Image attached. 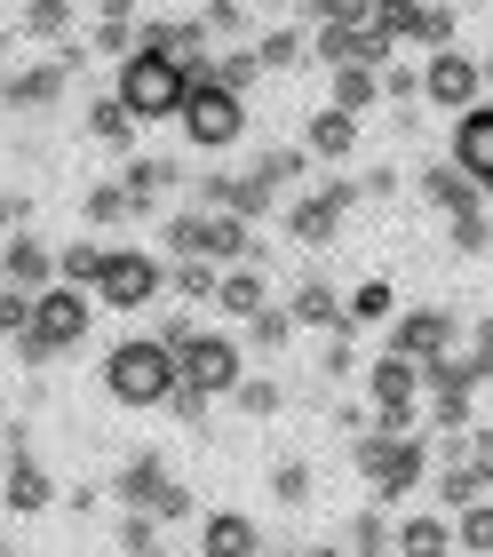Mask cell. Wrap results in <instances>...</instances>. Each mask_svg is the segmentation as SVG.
<instances>
[{"label":"cell","mask_w":493,"mask_h":557,"mask_svg":"<svg viewBox=\"0 0 493 557\" xmlns=\"http://www.w3.org/2000/svg\"><path fill=\"white\" fill-rule=\"evenodd\" d=\"M168 278H175V295H184V302H215V263H199V256H175L168 263Z\"/></svg>","instance_id":"1f68e13d"},{"label":"cell","mask_w":493,"mask_h":557,"mask_svg":"<svg viewBox=\"0 0 493 557\" xmlns=\"http://www.w3.org/2000/svg\"><path fill=\"white\" fill-rule=\"evenodd\" d=\"M287 335H295V319H287V311H255V319H247V350H279Z\"/></svg>","instance_id":"f35d334b"},{"label":"cell","mask_w":493,"mask_h":557,"mask_svg":"<svg viewBox=\"0 0 493 557\" xmlns=\"http://www.w3.org/2000/svg\"><path fill=\"white\" fill-rule=\"evenodd\" d=\"M192 510H199V502H192V486H184V478H168V486H160V502H151L144 518H151V525H184Z\"/></svg>","instance_id":"74e56055"},{"label":"cell","mask_w":493,"mask_h":557,"mask_svg":"<svg viewBox=\"0 0 493 557\" xmlns=\"http://www.w3.org/2000/svg\"><path fill=\"white\" fill-rule=\"evenodd\" d=\"M350 367H358V359H350V326H334V335H326V350H319V374H326V383H343Z\"/></svg>","instance_id":"b9f144b4"},{"label":"cell","mask_w":493,"mask_h":557,"mask_svg":"<svg viewBox=\"0 0 493 557\" xmlns=\"http://www.w3.org/2000/svg\"><path fill=\"white\" fill-rule=\"evenodd\" d=\"M422 199H430V208H446L454 223H461V215H478V184H470V175H461L454 160H430V168H422Z\"/></svg>","instance_id":"2e32d148"},{"label":"cell","mask_w":493,"mask_h":557,"mask_svg":"<svg viewBox=\"0 0 493 557\" xmlns=\"http://www.w3.org/2000/svg\"><path fill=\"white\" fill-rule=\"evenodd\" d=\"M231 398H239V414H255V422H263V414H279V407H287V391H279V383H271V374H239V391H231Z\"/></svg>","instance_id":"836d02e7"},{"label":"cell","mask_w":493,"mask_h":557,"mask_svg":"<svg viewBox=\"0 0 493 557\" xmlns=\"http://www.w3.org/2000/svg\"><path fill=\"white\" fill-rule=\"evenodd\" d=\"M160 486H168V462H160V454H136V462L112 478V502H120V510H151Z\"/></svg>","instance_id":"ac0fdd59"},{"label":"cell","mask_w":493,"mask_h":557,"mask_svg":"<svg viewBox=\"0 0 493 557\" xmlns=\"http://www.w3.org/2000/svg\"><path fill=\"white\" fill-rule=\"evenodd\" d=\"M160 239H168V263L175 256H199V247H207V208H175L160 223Z\"/></svg>","instance_id":"484cf974"},{"label":"cell","mask_w":493,"mask_h":557,"mask_svg":"<svg viewBox=\"0 0 493 557\" xmlns=\"http://www.w3.org/2000/svg\"><path fill=\"white\" fill-rule=\"evenodd\" d=\"M9 48H16V33H9V24H0V64H9Z\"/></svg>","instance_id":"7dc6e473"},{"label":"cell","mask_w":493,"mask_h":557,"mask_svg":"<svg viewBox=\"0 0 493 557\" xmlns=\"http://www.w3.org/2000/svg\"><path fill=\"white\" fill-rule=\"evenodd\" d=\"M398 311V295H391V278H358V287L343 295V326L350 335H367V326H382Z\"/></svg>","instance_id":"44dd1931"},{"label":"cell","mask_w":493,"mask_h":557,"mask_svg":"<svg viewBox=\"0 0 493 557\" xmlns=\"http://www.w3.org/2000/svg\"><path fill=\"white\" fill-rule=\"evenodd\" d=\"M48 502H57V478H48V470L33 462V446L9 454V510H16V518H40Z\"/></svg>","instance_id":"5bb4252c"},{"label":"cell","mask_w":493,"mask_h":557,"mask_svg":"<svg viewBox=\"0 0 493 557\" xmlns=\"http://www.w3.org/2000/svg\"><path fill=\"white\" fill-rule=\"evenodd\" d=\"M310 486H319V478H310V462H295V454H279V462H271V494L287 502V510H303Z\"/></svg>","instance_id":"d6a6232c"},{"label":"cell","mask_w":493,"mask_h":557,"mask_svg":"<svg viewBox=\"0 0 493 557\" xmlns=\"http://www.w3.org/2000/svg\"><path fill=\"white\" fill-rule=\"evenodd\" d=\"M334 112H350V120L382 112V72H367V64H343V72H334Z\"/></svg>","instance_id":"603a6c76"},{"label":"cell","mask_w":493,"mask_h":557,"mask_svg":"<svg viewBox=\"0 0 493 557\" xmlns=\"http://www.w3.org/2000/svg\"><path fill=\"white\" fill-rule=\"evenodd\" d=\"M358 199H367V191H358L350 175H334L326 191H310V199H295V208H287V232H295L303 247H326V239H334V223H343Z\"/></svg>","instance_id":"30bf717a"},{"label":"cell","mask_w":493,"mask_h":557,"mask_svg":"<svg viewBox=\"0 0 493 557\" xmlns=\"http://www.w3.org/2000/svg\"><path fill=\"white\" fill-rule=\"evenodd\" d=\"M64 81H72V72H64L57 57H48V64H24V72H9V81H0V104H9V112L57 104V96H64Z\"/></svg>","instance_id":"4fadbf2b"},{"label":"cell","mask_w":493,"mask_h":557,"mask_svg":"<svg viewBox=\"0 0 493 557\" xmlns=\"http://www.w3.org/2000/svg\"><path fill=\"white\" fill-rule=\"evenodd\" d=\"M247 9H295V0H247Z\"/></svg>","instance_id":"c3c4849f"},{"label":"cell","mask_w":493,"mask_h":557,"mask_svg":"<svg viewBox=\"0 0 493 557\" xmlns=\"http://www.w3.org/2000/svg\"><path fill=\"white\" fill-rule=\"evenodd\" d=\"M24 215H33V199H24V191H16V199H9V191H0V239H9V232H16V223H24Z\"/></svg>","instance_id":"f6af8a7d"},{"label":"cell","mask_w":493,"mask_h":557,"mask_svg":"<svg viewBox=\"0 0 493 557\" xmlns=\"http://www.w3.org/2000/svg\"><path fill=\"white\" fill-rule=\"evenodd\" d=\"M398 557H454V525L430 518V510L398 518Z\"/></svg>","instance_id":"7402d4cb"},{"label":"cell","mask_w":493,"mask_h":557,"mask_svg":"<svg viewBox=\"0 0 493 557\" xmlns=\"http://www.w3.org/2000/svg\"><path fill=\"white\" fill-rule=\"evenodd\" d=\"M0 271H9V287H24V295L57 287V256H48V239H33L24 223L9 232V263H0Z\"/></svg>","instance_id":"7c38bea8"},{"label":"cell","mask_w":493,"mask_h":557,"mask_svg":"<svg viewBox=\"0 0 493 557\" xmlns=\"http://www.w3.org/2000/svg\"><path fill=\"white\" fill-rule=\"evenodd\" d=\"M112 96L127 104V120H175V112H184V96H192V81H184V64H168V57H151V48H136V57H120Z\"/></svg>","instance_id":"277c9868"},{"label":"cell","mask_w":493,"mask_h":557,"mask_svg":"<svg viewBox=\"0 0 493 557\" xmlns=\"http://www.w3.org/2000/svg\"><path fill=\"white\" fill-rule=\"evenodd\" d=\"M350 144H358V120H350V112H334V104H326V112H310V120H303V151H310V160H343Z\"/></svg>","instance_id":"ffe728a7"},{"label":"cell","mask_w":493,"mask_h":557,"mask_svg":"<svg viewBox=\"0 0 493 557\" xmlns=\"http://www.w3.org/2000/svg\"><path fill=\"white\" fill-rule=\"evenodd\" d=\"M295 557H350V549H334V542H310V549H295Z\"/></svg>","instance_id":"bcb514c9"},{"label":"cell","mask_w":493,"mask_h":557,"mask_svg":"<svg viewBox=\"0 0 493 557\" xmlns=\"http://www.w3.org/2000/svg\"><path fill=\"white\" fill-rule=\"evenodd\" d=\"M24 326H33V295L0 278V335H24Z\"/></svg>","instance_id":"60d3db41"},{"label":"cell","mask_w":493,"mask_h":557,"mask_svg":"<svg viewBox=\"0 0 493 557\" xmlns=\"http://www.w3.org/2000/svg\"><path fill=\"white\" fill-rule=\"evenodd\" d=\"M287 319H295V326H310V335H334V326H343V295H334L326 278H295Z\"/></svg>","instance_id":"9a60e30c"},{"label":"cell","mask_w":493,"mask_h":557,"mask_svg":"<svg viewBox=\"0 0 493 557\" xmlns=\"http://www.w3.org/2000/svg\"><path fill=\"white\" fill-rule=\"evenodd\" d=\"M454 542L470 549V557H493V502H478V510H461V525H454Z\"/></svg>","instance_id":"8d00e7d4"},{"label":"cell","mask_w":493,"mask_h":557,"mask_svg":"<svg viewBox=\"0 0 493 557\" xmlns=\"http://www.w3.org/2000/svg\"><path fill=\"white\" fill-rule=\"evenodd\" d=\"M454 168L478 184V199H493V96L454 120Z\"/></svg>","instance_id":"8fae6325"},{"label":"cell","mask_w":493,"mask_h":557,"mask_svg":"<svg viewBox=\"0 0 493 557\" xmlns=\"http://www.w3.org/2000/svg\"><path fill=\"white\" fill-rule=\"evenodd\" d=\"M478 9H493V0H478Z\"/></svg>","instance_id":"f907efd6"},{"label":"cell","mask_w":493,"mask_h":557,"mask_svg":"<svg viewBox=\"0 0 493 557\" xmlns=\"http://www.w3.org/2000/svg\"><path fill=\"white\" fill-rule=\"evenodd\" d=\"M422 96H430V104L437 112H470V104H485V72H478V57H470V48H437V57H430V72H422Z\"/></svg>","instance_id":"ba28073f"},{"label":"cell","mask_w":493,"mask_h":557,"mask_svg":"<svg viewBox=\"0 0 493 557\" xmlns=\"http://www.w3.org/2000/svg\"><path fill=\"white\" fill-rule=\"evenodd\" d=\"M478 72H485V96H493V57H478Z\"/></svg>","instance_id":"681fc988"},{"label":"cell","mask_w":493,"mask_h":557,"mask_svg":"<svg viewBox=\"0 0 493 557\" xmlns=\"http://www.w3.org/2000/svg\"><path fill=\"white\" fill-rule=\"evenodd\" d=\"M175 128H184L199 151H223V144H239V128H247V96H231V88H215V81H192Z\"/></svg>","instance_id":"8992f818"},{"label":"cell","mask_w":493,"mask_h":557,"mask_svg":"<svg viewBox=\"0 0 493 557\" xmlns=\"http://www.w3.org/2000/svg\"><path fill=\"white\" fill-rule=\"evenodd\" d=\"M350 454H358V478L374 486V502H398V494H414V486L430 478V438H422V430H406V438L367 430Z\"/></svg>","instance_id":"7a4b0ae2"},{"label":"cell","mask_w":493,"mask_h":557,"mask_svg":"<svg viewBox=\"0 0 493 557\" xmlns=\"http://www.w3.org/2000/svg\"><path fill=\"white\" fill-rule=\"evenodd\" d=\"M239 374H247V350L231 343V335H192V343H175V383H184V391L231 398V391H239Z\"/></svg>","instance_id":"5b68a950"},{"label":"cell","mask_w":493,"mask_h":557,"mask_svg":"<svg viewBox=\"0 0 493 557\" xmlns=\"http://www.w3.org/2000/svg\"><path fill=\"white\" fill-rule=\"evenodd\" d=\"M454 343H461V319L437 311V302H430V311H406L398 335H391V350H398V359H414L422 374H430L437 359H454Z\"/></svg>","instance_id":"9c48e42d"},{"label":"cell","mask_w":493,"mask_h":557,"mask_svg":"<svg viewBox=\"0 0 493 557\" xmlns=\"http://www.w3.org/2000/svg\"><path fill=\"white\" fill-rule=\"evenodd\" d=\"M88 136H96V144H112V151H127L136 120H127V104H120V96H96V104H88Z\"/></svg>","instance_id":"d4e9b609"},{"label":"cell","mask_w":493,"mask_h":557,"mask_svg":"<svg viewBox=\"0 0 493 557\" xmlns=\"http://www.w3.org/2000/svg\"><path fill=\"white\" fill-rule=\"evenodd\" d=\"M215 311L223 319H255V311H271V302H263V271H255V263H231L223 278H215Z\"/></svg>","instance_id":"e0dca14e"},{"label":"cell","mask_w":493,"mask_h":557,"mask_svg":"<svg viewBox=\"0 0 493 557\" xmlns=\"http://www.w3.org/2000/svg\"><path fill=\"white\" fill-rule=\"evenodd\" d=\"M199 24H207V40H239L247 33V0H207Z\"/></svg>","instance_id":"d590c367"},{"label":"cell","mask_w":493,"mask_h":557,"mask_svg":"<svg viewBox=\"0 0 493 557\" xmlns=\"http://www.w3.org/2000/svg\"><path fill=\"white\" fill-rule=\"evenodd\" d=\"M303 168H310V151H303V144H287V151H263V160H255V175H263L271 191H287Z\"/></svg>","instance_id":"e575fe53"},{"label":"cell","mask_w":493,"mask_h":557,"mask_svg":"<svg viewBox=\"0 0 493 557\" xmlns=\"http://www.w3.org/2000/svg\"><path fill=\"white\" fill-rule=\"evenodd\" d=\"M120 549H127V557H160V525H151L144 510H127V525H120Z\"/></svg>","instance_id":"ab89813d"},{"label":"cell","mask_w":493,"mask_h":557,"mask_svg":"<svg viewBox=\"0 0 493 557\" xmlns=\"http://www.w3.org/2000/svg\"><path fill=\"white\" fill-rule=\"evenodd\" d=\"M81 215H88V232H103V223H127V215H136V199H127L120 184H88Z\"/></svg>","instance_id":"f546056e"},{"label":"cell","mask_w":493,"mask_h":557,"mask_svg":"<svg viewBox=\"0 0 493 557\" xmlns=\"http://www.w3.org/2000/svg\"><path fill=\"white\" fill-rule=\"evenodd\" d=\"M24 33L48 40V48L72 40V0H24Z\"/></svg>","instance_id":"4316f807"},{"label":"cell","mask_w":493,"mask_h":557,"mask_svg":"<svg viewBox=\"0 0 493 557\" xmlns=\"http://www.w3.org/2000/svg\"><path fill=\"white\" fill-rule=\"evenodd\" d=\"M168 407H175V422L207 430V391H184V383H175V391H168Z\"/></svg>","instance_id":"ee69618b"},{"label":"cell","mask_w":493,"mask_h":557,"mask_svg":"<svg viewBox=\"0 0 493 557\" xmlns=\"http://www.w3.org/2000/svg\"><path fill=\"white\" fill-rule=\"evenodd\" d=\"M88 319H96V295L88 287H64V278H57V287H40L33 295V326L16 335L24 367H48L57 350H72V343L88 335Z\"/></svg>","instance_id":"6da1fadb"},{"label":"cell","mask_w":493,"mask_h":557,"mask_svg":"<svg viewBox=\"0 0 493 557\" xmlns=\"http://www.w3.org/2000/svg\"><path fill=\"white\" fill-rule=\"evenodd\" d=\"M255 57H263V72H287V64H303V57H310L303 24H279V33H263V40H255Z\"/></svg>","instance_id":"83f0119b"},{"label":"cell","mask_w":493,"mask_h":557,"mask_svg":"<svg viewBox=\"0 0 493 557\" xmlns=\"http://www.w3.org/2000/svg\"><path fill=\"white\" fill-rule=\"evenodd\" d=\"M350 557H398V525H382L374 510L350 518Z\"/></svg>","instance_id":"4dcf8cb0"},{"label":"cell","mask_w":493,"mask_h":557,"mask_svg":"<svg viewBox=\"0 0 493 557\" xmlns=\"http://www.w3.org/2000/svg\"><path fill=\"white\" fill-rule=\"evenodd\" d=\"M207 81H215V88H231V96H247L255 81H263V57H255V48H223V57L207 64Z\"/></svg>","instance_id":"cb8c5ba5"},{"label":"cell","mask_w":493,"mask_h":557,"mask_svg":"<svg viewBox=\"0 0 493 557\" xmlns=\"http://www.w3.org/2000/svg\"><path fill=\"white\" fill-rule=\"evenodd\" d=\"M103 391H112V407H168L175 350L168 343H112V359H103Z\"/></svg>","instance_id":"3957f363"},{"label":"cell","mask_w":493,"mask_h":557,"mask_svg":"<svg viewBox=\"0 0 493 557\" xmlns=\"http://www.w3.org/2000/svg\"><path fill=\"white\" fill-rule=\"evenodd\" d=\"M414 96H422V72H406V64L382 72V104H414Z\"/></svg>","instance_id":"7bdbcfd3"},{"label":"cell","mask_w":493,"mask_h":557,"mask_svg":"<svg viewBox=\"0 0 493 557\" xmlns=\"http://www.w3.org/2000/svg\"><path fill=\"white\" fill-rule=\"evenodd\" d=\"M160 263L151 256H136V247H112V256H103V271H96V302H112V311H151V302H160Z\"/></svg>","instance_id":"52a82bcc"},{"label":"cell","mask_w":493,"mask_h":557,"mask_svg":"<svg viewBox=\"0 0 493 557\" xmlns=\"http://www.w3.org/2000/svg\"><path fill=\"white\" fill-rule=\"evenodd\" d=\"M103 256H112V247H96V239H72L64 256H57V278H64V287H96Z\"/></svg>","instance_id":"f1b7e54d"},{"label":"cell","mask_w":493,"mask_h":557,"mask_svg":"<svg viewBox=\"0 0 493 557\" xmlns=\"http://www.w3.org/2000/svg\"><path fill=\"white\" fill-rule=\"evenodd\" d=\"M255 549H263V534H255V518H239V510H215L207 534H199V557H255Z\"/></svg>","instance_id":"d6986e66"}]
</instances>
